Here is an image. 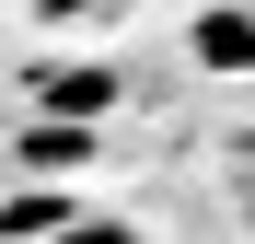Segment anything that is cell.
<instances>
[{"label":"cell","instance_id":"1","mask_svg":"<svg viewBox=\"0 0 255 244\" xmlns=\"http://www.w3.org/2000/svg\"><path fill=\"white\" fill-rule=\"evenodd\" d=\"M197 58H209V70H255V23H244V12H209V23H197Z\"/></svg>","mask_w":255,"mask_h":244},{"label":"cell","instance_id":"2","mask_svg":"<svg viewBox=\"0 0 255 244\" xmlns=\"http://www.w3.org/2000/svg\"><path fill=\"white\" fill-rule=\"evenodd\" d=\"M47 244H139V233H128V221H81V210H70V221H58Z\"/></svg>","mask_w":255,"mask_h":244}]
</instances>
